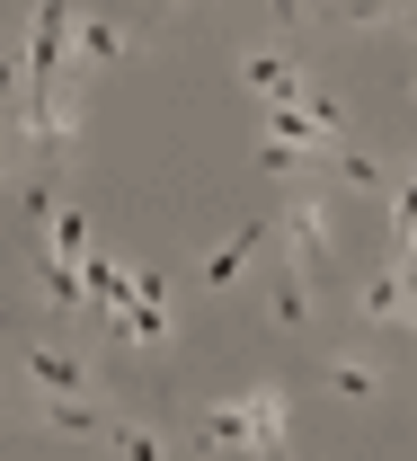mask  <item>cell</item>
Returning a JSON list of instances; mask_svg holds the SVG:
<instances>
[{
  "mask_svg": "<svg viewBox=\"0 0 417 461\" xmlns=\"http://www.w3.org/2000/svg\"><path fill=\"white\" fill-rule=\"evenodd\" d=\"M285 417H294V400L267 382V391H249V400H231V408H204V417H195V444H204V453L285 461Z\"/></svg>",
  "mask_w": 417,
  "mask_h": 461,
  "instance_id": "obj_1",
  "label": "cell"
},
{
  "mask_svg": "<svg viewBox=\"0 0 417 461\" xmlns=\"http://www.w3.org/2000/svg\"><path fill=\"white\" fill-rule=\"evenodd\" d=\"M27 382L45 391V417H62V408H89V373H80L71 355H54V346H36V355H27Z\"/></svg>",
  "mask_w": 417,
  "mask_h": 461,
  "instance_id": "obj_2",
  "label": "cell"
},
{
  "mask_svg": "<svg viewBox=\"0 0 417 461\" xmlns=\"http://www.w3.org/2000/svg\"><path fill=\"white\" fill-rule=\"evenodd\" d=\"M285 258H294V276L311 285V267H320V249H329V195H302L294 213H285Z\"/></svg>",
  "mask_w": 417,
  "mask_h": 461,
  "instance_id": "obj_3",
  "label": "cell"
},
{
  "mask_svg": "<svg viewBox=\"0 0 417 461\" xmlns=\"http://www.w3.org/2000/svg\"><path fill=\"white\" fill-rule=\"evenodd\" d=\"M240 71H249V89H258V98H276V107H302V89H311L285 54H249Z\"/></svg>",
  "mask_w": 417,
  "mask_h": 461,
  "instance_id": "obj_4",
  "label": "cell"
},
{
  "mask_svg": "<svg viewBox=\"0 0 417 461\" xmlns=\"http://www.w3.org/2000/svg\"><path fill=\"white\" fill-rule=\"evenodd\" d=\"M267 240H276V222H240L231 240H222V258L204 267V293H222V285H231V276H240V267H249V258L267 249Z\"/></svg>",
  "mask_w": 417,
  "mask_h": 461,
  "instance_id": "obj_5",
  "label": "cell"
},
{
  "mask_svg": "<svg viewBox=\"0 0 417 461\" xmlns=\"http://www.w3.org/2000/svg\"><path fill=\"white\" fill-rule=\"evenodd\" d=\"M409 267H391V276H373V285H364V320H400V311H409Z\"/></svg>",
  "mask_w": 417,
  "mask_h": 461,
  "instance_id": "obj_6",
  "label": "cell"
},
{
  "mask_svg": "<svg viewBox=\"0 0 417 461\" xmlns=\"http://www.w3.org/2000/svg\"><path fill=\"white\" fill-rule=\"evenodd\" d=\"M71 45H80V62H116V54H124V36H116V27H98V18H80V27H71Z\"/></svg>",
  "mask_w": 417,
  "mask_h": 461,
  "instance_id": "obj_7",
  "label": "cell"
},
{
  "mask_svg": "<svg viewBox=\"0 0 417 461\" xmlns=\"http://www.w3.org/2000/svg\"><path fill=\"white\" fill-rule=\"evenodd\" d=\"M391 230L417 240V177H409V186H391Z\"/></svg>",
  "mask_w": 417,
  "mask_h": 461,
  "instance_id": "obj_8",
  "label": "cell"
},
{
  "mask_svg": "<svg viewBox=\"0 0 417 461\" xmlns=\"http://www.w3.org/2000/svg\"><path fill=\"white\" fill-rule=\"evenodd\" d=\"M329 382H338V391H347V400H373V391H382V382H373V373H364V364H338V373H329Z\"/></svg>",
  "mask_w": 417,
  "mask_h": 461,
  "instance_id": "obj_9",
  "label": "cell"
},
{
  "mask_svg": "<svg viewBox=\"0 0 417 461\" xmlns=\"http://www.w3.org/2000/svg\"><path fill=\"white\" fill-rule=\"evenodd\" d=\"M116 444H124V453H133V461H160V444H151V435H142V426H124Z\"/></svg>",
  "mask_w": 417,
  "mask_h": 461,
  "instance_id": "obj_10",
  "label": "cell"
}]
</instances>
